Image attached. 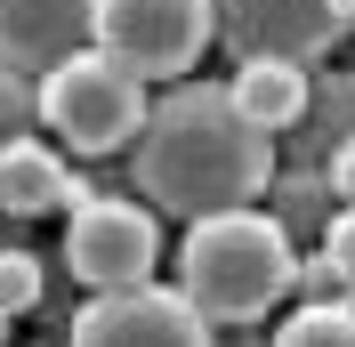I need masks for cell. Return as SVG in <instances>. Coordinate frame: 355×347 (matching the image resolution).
<instances>
[{"label":"cell","mask_w":355,"mask_h":347,"mask_svg":"<svg viewBox=\"0 0 355 347\" xmlns=\"http://www.w3.org/2000/svg\"><path fill=\"white\" fill-rule=\"evenodd\" d=\"M323 266H331V275H339V282L355 291V202H347V210L331 218V251H323Z\"/></svg>","instance_id":"obj_14"},{"label":"cell","mask_w":355,"mask_h":347,"mask_svg":"<svg viewBox=\"0 0 355 347\" xmlns=\"http://www.w3.org/2000/svg\"><path fill=\"white\" fill-rule=\"evenodd\" d=\"M89 41L121 57L137 81H178L218 41V17H210V0H97Z\"/></svg>","instance_id":"obj_4"},{"label":"cell","mask_w":355,"mask_h":347,"mask_svg":"<svg viewBox=\"0 0 355 347\" xmlns=\"http://www.w3.org/2000/svg\"><path fill=\"white\" fill-rule=\"evenodd\" d=\"M65 347H210V323L186 291L162 282H130V291H97L73 315Z\"/></svg>","instance_id":"obj_6"},{"label":"cell","mask_w":355,"mask_h":347,"mask_svg":"<svg viewBox=\"0 0 355 347\" xmlns=\"http://www.w3.org/2000/svg\"><path fill=\"white\" fill-rule=\"evenodd\" d=\"M275 347H355V307H339V299L299 307V315L275 331Z\"/></svg>","instance_id":"obj_11"},{"label":"cell","mask_w":355,"mask_h":347,"mask_svg":"<svg viewBox=\"0 0 355 347\" xmlns=\"http://www.w3.org/2000/svg\"><path fill=\"white\" fill-rule=\"evenodd\" d=\"M0 347H8V307H0Z\"/></svg>","instance_id":"obj_17"},{"label":"cell","mask_w":355,"mask_h":347,"mask_svg":"<svg viewBox=\"0 0 355 347\" xmlns=\"http://www.w3.org/2000/svg\"><path fill=\"white\" fill-rule=\"evenodd\" d=\"M178 275H186L178 291L202 307V323H259L283 291H299L291 235L275 226V218H259L250 202L243 210L194 218V235H186V251H178Z\"/></svg>","instance_id":"obj_2"},{"label":"cell","mask_w":355,"mask_h":347,"mask_svg":"<svg viewBox=\"0 0 355 347\" xmlns=\"http://www.w3.org/2000/svg\"><path fill=\"white\" fill-rule=\"evenodd\" d=\"M331 186H339V202H355V146H339V162H331Z\"/></svg>","instance_id":"obj_15"},{"label":"cell","mask_w":355,"mask_h":347,"mask_svg":"<svg viewBox=\"0 0 355 347\" xmlns=\"http://www.w3.org/2000/svg\"><path fill=\"white\" fill-rule=\"evenodd\" d=\"M65 202H81V186H73V170L41 137H8L0 146V210L8 218H49V210H65Z\"/></svg>","instance_id":"obj_9"},{"label":"cell","mask_w":355,"mask_h":347,"mask_svg":"<svg viewBox=\"0 0 355 347\" xmlns=\"http://www.w3.org/2000/svg\"><path fill=\"white\" fill-rule=\"evenodd\" d=\"M137 162V194L170 218H210V210H243L266 194L275 178V137L259 121L234 113L226 89H170L162 105H146L130 137Z\"/></svg>","instance_id":"obj_1"},{"label":"cell","mask_w":355,"mask_h":347,"mask_svg":"<svg viewBox=\"0 0 355 347\" xmlns=\"http://www.w3.org/2000/svg\"><path fill=\"white\" fill-rule=\"evenodd\" d=\"M315 8H323L331 24H355V0H315Z\"/></svg>","instance_id":"obj_16"},{"label":"cell","mask_w":355,"mask_h":347,"mask_svg":"<svg viewBox=\"0 0 355 347\" xmlns=\"http://www.w3.org/2000/svg\"><path fill=\"white\" fill-rule=\"evenodd\" d=\"M89 17L97 0H0V65L41 81L73 49H89Z\"/></svg>","instance_id":"obj_7"},{"label":"cell","mask_w":355,"mask_h":347,"mask_svg":"<svg viewBox=\"0 0 355 347\" xmlns=\"http://www.w3.org/2000/svg\"><path fill=\"white\" fill-rule=\"evenodd\" d=\"M33 121H41V105H33V81L0 65V146H8V137H33Z\"/></svg>","instance_id":"obj_13"},{"label":"cell","mask_w":355,"mask_h":347,"mask_svg":"<svg viewBox=\"0 0 355 347\" xmlns=\"http://www.w3.org/2000/svg\"><path fill=\"white\" fill-rule=\"evenodd\" d=\"M210 17L243 41V57H291V65L339 33L315 0H210Z\"/></svg>","instance_id":"obj_8"},{"label":"cell","mask_w":355,"mask_h":347,"mask_svg":"<svg viewBox=\"0 0 355 347\" xmlns=\"http://www.w3.org/2000/svg\"><path fill=\"white\" fill-rule=\"evenodd\" d=\"M0 307H8V315L41 307V259H33V251H0Z\"/></svg>","instance_id":"obj_12"},{"label":"cell","mask_w":355,"mask_h":347,"mask_svg":"<svg viewBox=\"0 0 355 347\" xmlns=\"http://www.w3.org/2000/svg\"><path fill=\"white\" fill-rule=\"evenodd\" d=\"M226 97H234L243 121H259V130L275 137V130H291V121L307 113V73L291 65V57H243V73L226 81Z\"/></svg>","instance_id":"obj_10"},{"label":"cell","mask_w":355,"mask_h":347,"mask_svg":"<svg viewBox=\"0 0 355 347\" xmlns=\"http://www.w3.org/2000/svg\"><path fill=\"white\" fill-rule=\"evenodd\" d=\"M65 259L89 291H130V282H154V259H162V226L137 202H73V226H65Z\"/></svg>","instance_id":"obj_5"},{"label":"cell","mask_w":355,"mask_h":347,"mask_svg":"<svg viewBox=\"0 0 355 347\" xmlns=\"http://www.w3.org/2000/svg\"><path fill=\"white\" fill-rule=\"evenodd\" d=\"M33 105H41V121L73 153H121L137 137V121H146V81L89 41V49H73L65 65H49L33 81Z\"/></svg>","instance_id":"obj_3"}]
</instances>
